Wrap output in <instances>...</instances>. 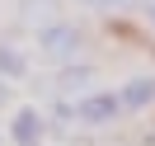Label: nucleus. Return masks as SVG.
<instances>
[{
	"instance_id": "f257e3e1",
	"label": "nucleus",
	"mask_w": 155,
	"mask_h": 146,
	"mask_svg": "<svg viewBox=\"0 0 155 146\" xmlns=\"http://www.w3.org/2000/svg\"><path fill=\"white\" fill-rule=\"evenodd\" d=\"M80 47H85V33H80L75 24H66V19H52V24H42V29H38V57L57 61V66L75 61Z\"/></svg>"
},
{
	"instance_id": "20e7f679",
	"label": "nucleus",
	"mask_w": 155,
	"mask_h": 146,
	"mask_svg": "<svg viewBox=\"0 0 155 146\" xmlns=\"http://www.w3.org/2000/svg\"><path fill=\"white\" fill-rule=\"evenodd\" d=\"M89 85H94V66H85V61H66L57 71V94H66V99L89 94Z\"/></svg>"
},
{
	"instance_id": "1a4fd4ad",
	"label": "nucleus",
	"mask_w": 155,
	"mask_h": 146,
	"mask_svg": "<svg viewBox=\"0 0 155 146\" xmlns=\"http://www.w3.org/2000/svg\"><path fill=\"white\" fill-rule=\"evenodd\" d=\"M146 146H155V132H150V137H146Z\"/></svg>"
},
{
	"instance_id": "39448f33",
	"label": "nucleus",
	"mask_w": 155,
	"mask_h": 146,
	"mask_svg": "<svg viewBox=\"0 0 155 146\" xmlns=\"http://www.w3.org/2000/svg\"><path fill=\"white\" fill-rule=\"evenodd\" d=\"M117 94H122L127 113H146V108H155V76H132Z\"/></svg>"
},
{
	"instance_id": "0eeeda50",
	"label": "nucleus",
	"mask_w": 155,
	"mask_h": 146,
	"mask_svg": "<svg viewBox=\"0 0 155 146\" xmlns=\"http://www.w3.org/2000/svg\"><path fill=\"white\" fill-rule=\"evenodd\" d=\"M5 104H10V80L0 76V108H5Z\"/></svg>"
},
{
	"instance_id": "f03ea898",
	"label": "nucleus",
	"mask_w": 155,
	"mask_h": 146,
	"mask_svg": "<svg viewBox=\"0 0 155 146\" xmlns=\"http://www.w3.org/2000/svg\"><path fill=\"white\" fill-rule=\"evenodd\" d=\"M71 108H75V123H85V127H108V123H117L127 113L117 90H89V94L71 99Z\"/></svg>"
},
{
	"instance_id": "423d86ee",
	"label": "nucleus",
	"mask_w": 155,
	"mask_h": 146,
	"mask_svg": "<svg viewBox=\"0 0 155 146\" xmlns=\"http://www.w3.org/2000/svg\"><path fill=\"white\" fill-rule=\"evenodd\" d=\"M0 76L5 80H24L28 76V57H24V47L10 42V38H0Z\"/></svg>"
},
{
	"instance_id": "6e6552de",
	"label": "nucleus",
	"mask_w": 155,
	"mask_h": 146,
	"mask_svg": "<svg viewBox=\"0 0 155 146\" xmlns=\"http://www.w3.org/2000/svg\"><path fill=\"white\" fill-rule=\"evenodd\" d=\"M141 14H146V19L155 24V0H141Z\"/></svg>"
},
{
	"instance_id": "7ed1b4c3",
	"label": "nucleus",
	"mask_w": 155,
	"mask_h": 146,
	"mask_svg": "<svg viewBox=\"0 0 155 146\" xmlns=\"http://www.w3.org/2000/svg\"><path fill=\"white\" fill-rule=\"evenodd\" d=\"M10 141L14 146H42V141H47V113L33 108V104L14 108V118H10Z\"/></svg>"
}]
</instances>
